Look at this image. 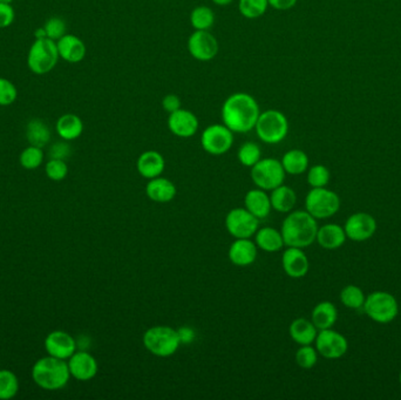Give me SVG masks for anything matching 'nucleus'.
<instances>
[{
  "instance_id": "1",
  "label": "nucleus",
  "mask_w": 401,
  "mask_h": 400,
  "mask_svg": "<svg viewBox=\"0 0 401 400\" xmlns=\"http://www.w3.org/2000/svg\"><path fill=\"white\" fill-rule=\"evenodd\" d=\"M260 114L258 102L248 93L229 95L222 106V121L232 132L239 134L255 129Z\"/></svg>"
},
{
  "instance_id": "2",
  "label": "nucleus",
  "mask_w": 401,
  "mask_h": 400,
  "mask_svg": "<svg viewBox=\"0 0 401 400\" xmlns=\"http://www.w3.org/2000/svg\"><path fill=\"white\" fill-rule=\"evenodd\" d=\"M318 223L306 210L287 212L280 228L284 244L287 247L308 248L315 243Z\"/></svg>"
},
{
  "instance_id": "3",
  "label": "nucleus",
  "mask_w": 401,
  "mask_h": 400,
  "mask_svg": "<svg viewBox=\"0 0 401 400\" xmlns=\"http://www.w3.org/2000/svg\"><path fill=\"white\" fill-rule=\"evenodd\" d=\"M69 378L68 363L52 356L39 359L32 368V380L44 390H60L66 387Z\"/></svg>"
},
{
  "instance_id": "4",
  "label": "nucleus",
  "mask_w": 401,
  "mask_h": 400,
  "mask_svg": "<svg viewBox=\"0 0 401 400\" xmlns=\"http://www.w3.org/2000/svg\"><path fill=\"white\" fill-rule=\"evenodd\" d=\"M142 341L147 351L160 358L172 357L182 345L176 329L168 325L149 327L143 334Z\"/></svg>"
},
{
  "instance_id": "5",
  "label": "nucleus",
  "mask_w": 401,
  "mask_h": 400,
  "mask_svg": "<svg viewBox=\"0 0 401 400\" xmlns=\"http://www.w3.org/2000/svg\"><path fill=\"white\" fill-rule=\"evenodd\" d=\"M56 42L49 38L35 39L28 49V66L35 74L49 73L59 61Z\"/></svg>"
},
{
  "instance_id": "6",
  "label": "nucleus",
  "mask_w": 401,
  "mask_h": 400,
  "mask_svg": "<svg viewBox=\"0 0 401 400\" xmlns=\"http://www.w3.org/2000/svg\"><path fill=\"white\" fill-rule=\"evenodd\" d=\"M255 131L261 141L276 145L283 141L289 133V121L284 113L277 109L261 111Z\"/></svg>"
},
{
  "instance_id": "7",
  "label": "nucleus",
  "mask_w": 401,
  "mask_h": 400,
  "mask_svg": "<svg viewBox=\"0 0 401 400\" xmlns=\"http://www.w3.org/2000/svg\"><path fill=\"white\" fill-rule=\"evenodd\" d=\"M363 310L366 316L376 323H391L398 316V301L392 293L374 291L365 298Z\"/></svg>"
},
{
  "instance_id": "8",
  "label": "nucleus",
  "mask_w": 401,
  "mask_h": 400,
  "mask_svg": "<svg viewBox=\"0 0 401 400\" xmlns=\"http://www.w3.org/2000/svg\"><path fill=\"white\" fill-rule=\"evenodd\" d=\"M340 209L338 194L326 187L312 188L305 198V210L316 219H330Z\"/></svg>"
},
{
  "instance_id": "9",
  "label": "nucleus",
  "mask_w": 401,
  "mask_h": 400,
  "mask_svg": "<svg viewBox=\"0 0 401 400\" xmlns=\"http://www.w3.org/2000/svg\"><path fill=\"white\" fill-rule=\"evenodd\" d=\"M250 175L257 188L271 192L277 187L283 185L287 173L284 171L280 160H276L273 157H267V159H261L251 167Z\"/></svg>"
},
{
  "instance_id": "10",
  "label": "nucleus",
  "mask_w": 401,
  "mask_h": 400,
  "mask_svg": "<svg viewBox=\"0 0 401 400\" xmlns=\"http://www.w3.org/2000/svg\"><path fill=\"white\" fill-rule=\"evenodd\" d=\"M234 145V132L227 126L214 123L208 126L200 135V146L208 154L220 157L228 153Z\"/></svg>"
},
{
  "instance_id": "11",
  "label": "nucleus",
  "mask_w": 401,
  "mask_h": 400,
  "mask_svg": "<svg viewBox=\"0 0 401 400\" xmlns=\"http://www.w3.org/2000/svg\"><path fill=\"white\" fill-rule=\"evenodd\" d=\"M225 228L235 238H251L260 228V219L246 208H234L225 216Z\"/></svg>"
},
{
  "instance_id": "12",
  "label": "nucleus",
  "mask_w": 401,
  "mask_h": 400,
  "mask_svg": "<svg viewBox=\"0 0 401 400\" xmlns=\"http://www.w3.org/2000/svg\"><path fill=\"white\" fill-rule=\"evenodd\" d=\"M319 355L326 359H339L349 350V341L338 331L331 329L319 330L315 341Z\"/></svg>"
},
{
  "instance_id": "13",
  "label": "nucleus",
  "mask_w": 401,
  "mask_h": 400,
  "mask_svg": "<svg viewBox=\"0 0 401 400\" xmlns=\"http://www.w3.org/2000/svg\"><path fill=\"white\" fill-rule=\"evenodd\" d=\"M377 219L369 212H358L349 216L344 224L346 237L353 242L370 240L377 231Z\"/></svg>"
},
{
  "instance_id": "14",
  "label": "nucleus",
  "mask_w": 401,
  "mask_h": 400,
  "mask_svg": "<svg viewBox=\"0 0 401 400\" xmlns=\"http://www.w3.org/2000/svg\"><path fill=\"white\" fill-rule=\"evenodd\" d=\"M217 39L209 31H195L188 39V51L194 59L207 63L217 56Z\"/></svg>"
},
{
  "instance_id": "15",
  "label": "nucleus",
  "mask_w": 401,
  "mask_h": 400,
  "mask_svg": "<svg viewBox=\"0 0 401 400\" xmlns=\"http://www.w3.org/2000/svg\"><path fill=\"white\" fill-rule=\"evenodd\" d=\"M167 125L170 133L182 139L194 136L200 127L198 116L193 111L184 108H180L176 111L170 113Z\"/></svg>"
},
{
  "instance_id": "16",
  "label": "nucleus",
  "mask_w": 401,
  "mask_h": 400,
  "mask_svg": "<svg viewBox=\"0 0 401 400\" xmlns=\"http://www.w3.org/2000/svg\"><path fill=\"white\" fill-rule=\"evenodd\" d=\"M45 349L49 356L66 360L76 353L78 346L76 339L71 334L65 331L56 330L46 337Z\"/></svg>"
},
{
  "instance_id": "17",
  "label": "nucleus",
  "mask_w": 401,
  "mask_h": 400,
  "mask_svg": "<svg viewBox=\"0 0 401 400\" xmlns=\"http://www.w3.org/2000/svg\"><path fill=\"white\" fill-rule=\"evenodd\" d=\"M68 368L71 376L80 382L93 380L99 371L97 359L85 350L76 351V353L69 358Z\"/></svg>"
},
{
  "instance_id": "18",
  "label": "nucleus",
  "mask_w": 401,
  "mask_h": 400,
  "mask_svg": "<svg viewBox=\"0 0 401 400\" xmlns=\"http://www.w3.org/2000/svg\"><path fill=\"white\" fill-rule=\"evenodd\" d=\"M282 267L291 279H301L308 274L310 262L301 248L287 247L282 256Z\"/></svg>"
},
{
  "instance_id": "19",
  "label": "nucleus",
  "mask_w": 401,
  "mask_h": 400,
  "mask_svg": "<svg viewBox=\"0 0 401 400\" xmlns=\"http://www.w3.org/2000/svg\"><path fill=\"white\" fill-rule=\"evenodd\" d=\"M258 255V247L250 238H236L229 248V260L237 267H248L255 263Z\"/></svg>"
},
{
  "instance_id": "20",
  "label": "nucleus",
  "mask_w": 401,
  "mask_h": 400,
  "mask_svg": "<svg viewBox=\"0 0 401 400\" xmlns=\"http://www.w3.org/2000/svg\"><path fill=\"white\" fill-rule=\"evenodd\" d=\"M166 168V161L162 154L156 150H147L138 157L136 169L142 178L147 180L159 178Z\"/></svg>"
},
{
  "instance_id": "21",
  "label": "nucleus",
  "mask_w": 401,
  "mask_h": 400,
  "mask_svg": "<svg viewBox=\"0 0 401 400\" xmlns=\"http://www.w3.org/2000/svg\"><path fill=\"white\" fill-rule=\"evenodd\" d=\"M58 52L61 59L67 63H78L86 56L85 42L74 35H65L56 42Z\"/></svg>"
},
{
  "instance_id": "22",
  "label": "nucleus",
  "mask_w": 401,
  "mask_h": 400,
  "mask_svg": "<svg viewBox=\"0 0 401 400\" xmlns=\"http://www.w3.org/2000/svg\"><path fill=\"white\" fill-rule=\"evenodd\" d=\"M346 237L344 226L335 224V223H328L324 226H319L317 231L316 242H318L319 246L326 250H335L342 247L345 243Z\"/></svg>"
},
{
  "instance_id": "23",
  "label": "nucleus",
  "mask_w": 401,
  "mask_h": 400,
  "mask_svg": "<svg viewBox=\"0 0 401 400\" xmlns=\"http://www.w3.org/2000/svg\"><path fill=\"white\" fill-rule=\"evenodd\" d=\"M145 194L152 202L168 203V202L173 201L176 196V186L168 178L159 176V178L149 180L145 186Z\"/></svg>"
},
{
  "instance_id": "24",
  "label": "nucleus",
  "mask_w": 401,
  "mask_h": 400,
  "mask_svg": "<svg viewBox=\"0 0 401 400\" xmlns=\"http://www.w3.org/2000/svg\"><path fill=\"white\" fill-rule=\"evenodd\" d=\"M244 208L248 209L257 219H265L273 209L270 195L263 189H251L244 196Z\"/></svg>"
},
{
  "instance_id": "25",
  "label": "nucleus",
  "mask_w": 401,
  "mask_h": 400,
  "mask_svg": "<svg viewBox=\"0 0 401 400\" xmlns=\"http://www.w3.org/2000/svg\"><path fill=\"white\" fill-rule=\"evenodd\" d=\"M318 329L312 323L311 320L306 318H296L290 324L289 327V334L291 339L297 343L298 345L313 344L316 337L318 334Z\"/></svg>"
},
{
  "instance_id": "26",
  "label": "nucleus",
  "mask_w": 401,
  "mask_h": 400,
  "mask_svg": "<svg viewBox=\"0 0 401 400\" xmlns=\"http://www.w3.org/2000/svg\"><path fill=\"white\" fill-rule=\"evenodd\" d=\"M255 243L258 249L265 253H277L285 246L280 230L273 226H264L261 229L258 228L255 234Z\"/></svg>"
},
{
  "instance_id": "27",
  "label": "nucleus",
  "mask_w": 401,
  "mask_h": 400,
  "mask_svg": "<svg viewBox=\"0 0 401 400\" xmlns=\"http://www.w3.org/2000/svg\"><path fill=\"white\" fill-rule=\"evenodd\" d=\"M338 320V310L333 303L324 301L313 308L311 313L312 323L318 330L331 329Z\"/></svg>"
},
{
  "instance_id": "28",
  "label": "nucleus",
  "mask_w": 401,
  "mask_h": 400,
  "mask_svg": "<svg viewBox=\"0 0 401 400\" xmlns=\"http://www.w3.org/2000/svg\"><path fill=\"white\" fill-rule=\"evenodd\" d=\"M271 207L276 212L287 214L292 212L297 203V194L289 186L282 185L271 190L270 194Z\"/></svg>"
},
{
  "instance_id": "29",
  "label": "nucleus",
  "mask_w": 401,
  "mask_h": 400,
  "mask_svg": "<svg viewBox=\"0 0 401 400\" xmlns=\"http://www.w3.org/2000/svg\"><path fill=\"white\" fill-rule=\"evenodd\" d=\"M56 133L65 141H73L81 136L83 132V122L76 114L67 113L58 119L56 125Z\"/></svg>"
},
{
  "instance_id": "30",
  "label": "nucleus",
  "mask_w": 401,
  "mask_h": 400,
  "mask_svg": "<svg viewBox=\"0 0 401 400\" xmlns=\"http://www.w3.org/2000/svg\"><path fill=\"white\" fill-rule=\"evenodd\" d=\"M282 166L287 174L301 175L309 169L308 154L301 150H291L282 157Z\"/></svg>"
},
{
  "instance_id": "31",
  "label": "nucleus",
  "mask_w": 401,
  "mask_h": 400,
  "mask_svg": "<svg viewBox=\"0 0 401 400\" xmlns=\"http://www.w3.org/2000/svg\"><path fill=\"white\" fill-rule=\"evenodd\" d=\"M26 138L31 146L42 148L51 140V131L40 119H32L26 126Z\"/></svg>"
},
{
  "instance_id": "32",
  "label": "nucleus",
  "mask_w": 401,
  "mask_h": 400,
  "mask_svg": "<svg viewBox=\"0 0 401 400\" xmlns=\"http://www.w3.org/2000/svg\"><path fill=\"white\" fill-rule=\"evenodd\" d=\"M191 24L195 31H209L215 24L214 11L210 7L198 6L191 11Z\"/></svg>"
},
{
  "instance_id": "33",
  "label": "nucleus",
  "mask_w": 401,
  "mask_h": 400,
  "mask_svg": "<svg viewBox=\"0 0 401 400\" xmlns=\"http://www.w3.org/2000/svg\"><path fill=\"white\" fill-rule=\"evenodd\" d=\"M365 298H366V296H365L363 290L360 289L359 286H354V284L344 286L340 291V302L347 309H363Z\"/></svg>"
},
{
  "instance_id": "34",
  "label": "nucleus",
  "mask_w": 401,
  "mask_h": 400,
  "mask_svg": "<svg viewBox=\"0 0 401 400\" xmlns=\"http://www.w3.org/2000/svg\"><path fill=\"white\" fill-rule=\"evenodd\" d=\"M19 391L18 377L10 370H0V400H10Z\"/></svg>"
},
{
  "instance_id": "35",
  "label": "nucleus",
  "mask_w": 401,
  "mask_h": 400,
  "mask_svg": "<svg viewBox=\"0 0 401 400\" xmlns=\"http://www.w3.org/2000/svg\"><path fill=\"white\" fill-rule=\"evenodd\" d=\"M237 159L244 167H253L262 159L261 147L253 141L243 143L242 146L239 147Z\"/></svg>"
},
{
  "instance_id": "36",
  "label": "nucleus",
  "mask_w": 401,
  "mask_h": 400,
  "mask_svg": "<svg viewBox=\"0 0 401 400\" xmlns=\"http://www.w3.org/2000/svg\"><path fill=\"white\" fill-rule=\"evenodd\" d=\"M268 0H239V13L246 19H257L268 11Z\"/></svg>"
},
{
  "instance_id": "37",
  "label": "nucleus",
  "mask_w": 401,
  "mask_h": 400,
  "mask_svg": "<svg viewBox=\"0 0 401 400\" xmlns=\"http://www.w3.org/2000/svg\"><path fill=\"white\" fill-rule=\"evenodd\" d=\"M318 356L317 349L313 348L312 344L299 345V349L294 355V359H296V363L299 368L309 370L316 366V364L318 362Z\"/></svg>"
},
{
  "instance_id": "38",
  "label": "nucleus",
  "mask_w": 401,
  "mask_h": 400,
  "mask_svg": "<svg viewBox=\"0 0 401 400\" xmlns=\"http://www.w3.org/2000/svg\"><path fill=\"white\" fill-rule=\"evenodd\" d=\"M21 167L28 169V171H33L40 167L44 161V152L42 148L39 147L30 146L25 148L20 154Z\"/></svg>"
},
{
  "instance_id": "39",
  "label": "nucleus",
  "mask_w": 401,
  "mask_h": 400,
  "mask_svg": "<svg viewBox=\"0 0 401 400\" xmlns=\"http://www.w3.org/2000/svg\"><path fill=\"white\" fill-rule=\"evenodd\" d=\"M308 183L311 188H323L329 185L331 174L325 166L316 164L308 171Z\"/></svg>"
},
{
  "instance_id": "40",
  "label": "nucleus",
  "mask_w": 401,
  "mask_h": 400,
  "mask_svg": "<svg viewBox=\"0 0 401 400\" xmlns=\"http://www.w3.org/2000/svg\"><path fill=\"white\" fill-rule=\"evenodd\" d=\"M46 175L51 178L52 181H63L68 174V167H67L66 161L56 160V159H51L46 164Z\"/></svg>"
},
{
  "instance_id": "41",
  "label": "nucleus",
  "mask_w": 401,
  "mask_h": 400,
  "mask_svg": "<svg viewBox=\"0 0 401 400\" xmlns=\"http://www.w3.org/2000/svg\"><path fill=\"white\" fill-rule=\"evenodd\" d=\"M47 38L58 42L61 37L66 35V23L59 17L49 18L44 25Z\"/></svg>"
},
{
  "instance_id": "42",
  "label": "nucleus",
  "mask_w": 401,
  "mask_h": 400,
  "mask_svg": "<svg viewBox=\"0 0 401 400\" xmlns=\"http://www.w3.org/2000/svg\"><path fill=\"white\" fill-rule=\"evenodd\" d=\"M17 98L18 90L13 83L5 78H0V106H10Z\"/></svg>"
},
{
  "instance_id": "43",
  "label": "nucleus",
  "mask_w": 401,
  "mask_h": 400,
  "mask_svg": "<svg viewBox=\"0 0 401 400\" xmlns=\"http://www.w3.org/2000/svg\"><path fill=\"white\" fill-rule=\"evenodd\" d=\"M49 154L51 159L65 161L71 155V146L65 141L64 143H56L49 148Z\"/></svg>"
},
{
  "instance_id": "44",
  "label": "nucleus",
  "mask_w": 401,
  "mask_h": 400,
  "mask_svg": "<svg viewBox=\"0 0 401 400\" xmlns=\"http://www.w3.org/2000/svg\"><path fill=\"white\" fill-rule=\"evenodd\" d=\"M16 18L13 7L11 4L0 3V28H6L12 25Z\"/></svg>"
},
{
  "instance_id": "45",
  "label": "nucleus",
  "mask_w": 401,
  "mask_h": 400,
  "mask_svg": "<svg viewBox=\"0 0 401 400\" xmlns=\"http://www.w3.org/2000/svg\"><path fill=\"white\" fill-rule=\"evenodd\" d=\"M181 104V99L176 95H168L162 99V108L169 114L182 108Z\"/></svg>"
},
{
  "instance_id": "46",
  "label": "nucleus",
  "mask_w": 401,
  "mask_h": 400,
  "mask_svg": "<svg viewBox=\"0 0 401 400\" xmlns=\"http://www.w3.org/2000/svg\"><path fill=\"white\" fill-rule=\"evenodd\" d=\"M179 336H180L181 344H191L195 341V331L189 327H182L177 330Z\"/></svg>"
},
{
  "instance_id": "47",
  "label": "nucleus",
  "mask_w": 401,
  "mask_h": 400,
  "mask_svg": "<svg viewBox=\"0 0 401 400\" xmlns=\"http://www.w3.org/2000/svg\"><path fill=\"white\" fill-rule=\"evenodd\" d=\"M298 0H268L269 6L277 11H287L297 4Z\"/></svg>"
},
{
  "instance_id": "48",
  "label": "nucleus",
  "mask_w": 401,
  "mask_h": 400,
  "mask_svg": "<svg viewBox=\"0 0 401 400\" xmlns=\"http://www.w3.org/2000/svg\"><path fill=\"white\" fill-rule=\"evenodd\" d=\"M35 39L47 38V35H46L45 28H40L35 32Z\"/></svg>"
},
{
  "instance_id": "49",
  "label": "nucleus",
  "mask_w": 401,
  "mask_h": 400,
  "mask_svg": "<svg viewBox=\"0 0 401 400\" xmlns=\"http://www.w3.org/2000/svg\"><path fill=\"white\" fill-rule=\"evenodd\" d=\"M211 1L218 6H227L229 4H232L234 0H211Z\"/></svg>"
},
{
  "instance_id": "50",
  "label": "nucleus",
  "mask_w": 401,
  "mask_h": 400,
  "mask_svg": "<svg viewBox=\"0 0 401 400\" xmlns=\"http://www.w3.org/2000/svg\"><path fill=\"white\" fill-rule=\"evenodd\" d=\"M13 0H0V3L11 4Z\"/></svg>"
},
{
  "instance_id": "51",
  "label": "nucleus",
  "mask_w": 401,
  "mask_h": 400,
  "mask_svg": "<svg viewBox=\"0 0 401 400\" xmlns=\"http://www.w3.org/2000/svg\"><path fill=\"white\" fill-rule=\"evenodd\" d=\"M399 383H400L401 385V371L400 373H399Z\"/></svg>"
}]
</instances>
